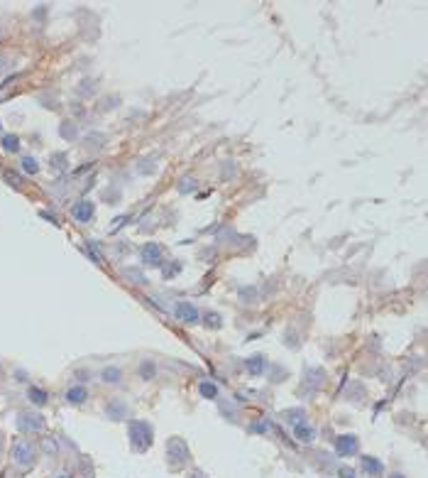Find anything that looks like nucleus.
<instances>
[{"mask_svg": "<svg viewBox=\"0 0 428 478\" xmlns=\"http://www.w3.org/2000/svg\"><path fill=\"white\" fill-rule=\"evenodd\" d=\"M17 427L25 429V432H37V429H42V417H37L32 412H22L20 419H17Z\"/></svg>", "mask_w": 428, "mask_h": 478, "instance_id": "f03ea898", "label": "nucleus"}, {"mask_svg": "<svg viewBox=\"0 0 428 478\" xmlns=\"http://www.w3.org/2000/svg\"><path fill=\"white\" fill-rule=\"evenodd\" d=\"M365 469H367V471H374V474H382V466H379L377 461H370V459H365Z\"/></svg>", "mask_w": 428, "mask_h": 478, "instance_id": "f8f14e48", "label": "nucleus"}, {"mask_svg": "<svg viewBox=\"0 0 428 478\" xmlns=\"http://www.w3.org/2000/svg\"><path fill=\"white\" fill-rule=\"evenodd\" d=\"M12 456H15V461L20 464H25V466H29L32 464V459H34V451H32V447H29L27 442H20L17 447H15V451H12Z\"/></svg>", "mask_w": 428, "mask_h": 478, "instance_id": "20e7f679", "label": "nucleus"}, {"mask_svg": "<svg viewBox=\"0 0 428 478\" xmlns=\"http://www.w3.org/2000/svg\"><path fill=\"white\" fill-rule=\"evenodd\" d=\"M250 370H255V373H259V370H262V363H259V358H252V360H250Z\"/></svg>", "mask_w": 428, "mask_h": 478, "instance_id": "dca6fc26", "label": "nucleus"}, {"mask_svg": "<svg viewBox=\"0 0 428 478\" xmlns=\"http://www.w3.org/2000/svg\"><path fill=\"white\" fill-rule=\"evenodd\" d=\"M176 317H179V319H184V321H189V324L199 321V312H196V307H191L189 302L176 304Z\"/></svg>", "mask_w": 428, "mask_h": 478, "instance_id": "7ed1b4c3", "label": "nucleus"}, {"mask_svg": "<svg viewBox=\"0 0 428 478\" xmlns=\"http://www.w3.org/2000/svg\"><path fill=\"white\" fill-rule=\"evenodd\" d=\"M340 474H342V476H345V478H355V476H352V471H347V469H342Z\"/></svg>", "mask_w": 428, "mask_h": 478, "instance_id": "f3484780", "label": "nucleus"}, {"mask_svg": "<svg viewBox=\"0 0 428 478\" xmlns=\"http://www.w3.org/2000/svg\"><path fill=\"white\" fill-rule=\"evenodd\" d=\"M29 400H32L34 405H44V402H47V392L39 388H32L29 390Z\"/></svg>", "mask_w": 428, "mask_h": 478, "instance_id": "6e6552de", "label": "nucleus"}, {"mask_svg": "<svg viewBox=\"0 0 428 478\" xmlns=\"http://www.w3.org/2000/svg\"><path fill=\"white\" fill-rule=\"evenodd\" d=\"M103 378H106V383H117V380H120V370H117V368H106V370H103Z\"/></svg>", "mask_w": 428, "mask_h": 478, "instance_id": "9d476101", "label": "nucleus"}, {"mask_svg": "<svg viewBox=\"0 0 428 478\" xmlns=\"http://www.w3.org/2000/svg\"><path fill=\"white\" fill-rule=\"evenodd\" d=\"M130 434H132V442H135V449H147L149 447V439H152V429L144 424V422H137L130 427Z\"/></svg>", "mask_w": 428, "mask_h": 478, "instance_id": "f257e3e1", "label": "nucleus"}, {"mask_svg": "<svg viewBox=\"0 0 428 478\" xmlns=\"http://www.w3.org/2000/svg\"><path fill=\"white\" fill-rule=\"evenodd\" d=\"M194 478H206V476H201V474H199V476H196V474H194Z\"/></svg>", "mask_w": 428, "mask_h": 478, "instance_id": "a211bd4d", "label": "nucleus"}, {"mask_svg": "<svg viewBox=\"0 0 428 478\" xmlns=\"http://www.w3.org/2000/svg\"><path fill=\"white\" fill-rule=\"evenodd\" d=\"M59 478H69V476H59Z\"/></svg>", "mask_w": 428, "mask_h": 478, "instance_id": "6ab92c4d", "label": "nucleus"}, {"mask_svg": "<svg viewBox=\"0 0 428 478\" xmlns=\"http://www.w3.org/2000/svg\"><path fill=\"white\" fill-rule=\"evenodd\" d=\"M22 164H25V169H27V172H37V162H34L32 157H25V162H22Z\"/></svg>", "mask_w": 428, "mask_h": 478, "instance_id": "2eb2a0df", "label": "nucleus"}, {"mask_svg": "<svg viewBox=\"0 0 428 478\" xmlns=\"http://www.w3.org/2000/svg\"><path fill=\"white\" fill-rule=\"evenodd\" d=\"M2 143H5V150H10V152H15V150H17V138H15V135H7Z\"/></svg>", "mask_w": 428, "mask_h": 478, "instance_id": "9b49d317", "label": "nucleus"}, {"mask_svg": "<svg viewBox=\"0 0 428 478\" xmlns=\"http://www.w3.org/2000/svg\"><path fill=\"white\" fill-rule=\"evenodd\" d=\"M159 255H162V250H159L157 245H147L142 250V260L147 265H157V263H159Z\"/></svg>", "mask_w": 428, "mask_h": 478, "instance_id": "39448f33", "label": "nucleus"}, {"mask_svg": "<svg viewBox=\"0 0 428 478\" xmlns=\"http://www.w3.org/2000/svg\"><path fill=\"white\" fill-rule=\"evenodd\" d=\"M394 478H401V476H394Z\"/></svg>", "mask_w": 428, "mask_h": 478, "instance_id": "aec40b11", "label": "nucleus"}, {"mask_svg": "<svg viewBox=\"0 0 428 478\" xmlns=\"http://www.w3.org/2000/svg\"><path fill=\"white\" fill-rule=\"evenodd\" d=\"M66 397H69V402H84V400H86V390L84 388H71L69 392H66Z\"/></svg>", "mask_w": 428, "mask_h": 478, "instance_id": "1a4fd4ad", "label": "nucleus"}, {"mask_svg": "<svg viewBox=\"0 0 428 478\" xmlns=\"http://www.w3.org/2000/svg\"><path fill=\"white\" fill-rule=\"evenodd\" d=\"M355 449H357L355 437H340V439H338V451H340V454H352Z\"/></svg>", "mask_w": 428, "mask_h": 478, "instance_id": "0eeeda50", "label": "nucleus"}, {"mask_svg": "<svg viewBox=\"0 0 428 478\" xmlns=\"http://www.w3.org/2000/svg\"><path fill=\"white\" fill-rule=\"evenodd\" d=\"M296 434H299V437H301V439H304V442H309V437H311V434H314V432H311V429H309V427H296Z\"/></svg>", "mask_w": 428, "mask_h": 478, "instance_id": "ddd939ff", "label": "nucleus"}, {"mask_svg": "<svg viewBox=\"0 0 428 478\" xmlns=\"http://www.w3.org/2000/svg\"><path fill=\"white\" fill-rule=\"evenodd\" d=\"M201 392H203V395H208V397H215V392H218V390L213 388V385H208V383H203V385H201Z\"/></svg>", "mask_w": 428, "mask_h": 478, "instance_id": "4468645a", "label": "nucleus"}, {"mask_svg": "<svg viewBox=\"0 0 428 478\" xmlns=\"http://www.w3.org/2000/svg\"><path fill=\"white\" fill-rule=\"evenodd\" d=\"M74 216H76L79 221H88V218L93 216V204H88V201H81L79 206H74Z\"/></svg>", "mask_w": 428, "mask_h": 478, "instance_id": "423d86ee", "label": "nucleus"}]
</instances>
